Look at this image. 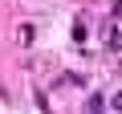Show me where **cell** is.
Instances as JSON below:
<instances>
[{"label": "cell", "instance_id": "obj_4", "mask_svg": "<svg viewBox=\"0 0 122 114\" xmlns=\"http://www.w3.org/2000/svg\"><path fill=\"white\" fill-rule=\"evenodd\" d=\"M110 49H122V33H110Z\"/></svg>", "mask_w": 122, "mask_h": 114}, {"label": "cell", "instance_id": "obj_5", "mask_svg": "<svg viewBox=\"0 0 122 114\" xmlns=\"http://www.w3.org/2000/svg\"><path fill=\"white\" fill-rule=\"evenodd\" d=\"M110 12H114V21H122V0H114V8H110Z\"/></svg>", "mask_w": 122, "mask_h": 114}, {"label": "cell", "instance_id": "obj_3", "mask_svg": "<svg viewBox=\"0 0 122 114\" xmlns=\"http://www.w3.org/2000/svg\"><path fill=\"white\" fill-rule=\"evenodd\" d=\"M110 110H118V114H122V90H114V98H110Z\"/></svg>", "mask_w": 122, "mask_h": 114}, {"label": "cell", "instance_id": "obj_1", "mask_svg": "<svg viewBox=\"0 0 122 114\" xmlns=\"http://www.w3.org/2000/svg\"><path fill=\"white\" fill-rule=\"evenodd\" d=\"M20 45H33V25H20Z\"/></svg>", "mask_w": 122, "mask_h": 114}, {"label": "cell", "instance_id": "obj_2", "mask_svg": "<svg viewBox=\"0 0 122 114\" xmlns=\"http://www.w3.org/2000/svg\"><path fill=\"white\" fill-rule=\"evenodd\" d=\"M86 114H102V98H90V106H86Z\"/></svg>", "mask_w": 122, "mask_h": 114}]
</instances>
